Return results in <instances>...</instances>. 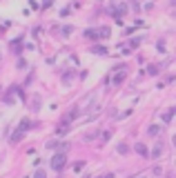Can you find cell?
Returning a JSON list of instances; mask_svg holds the SVG:
<instances>
[{
  "label": "cell",
  "instance_id": "obj_1",
  "mask_svg": "<svg viewBox=\"0 0 176 178\" xmlns=\"http://www.w3.org/2000/svg\"><path fill=\"white\" fill-rule=\"evenodd\" d=\"M65 160H67V156H65V151H58V154L52 158V169H56V171H60L63 167H65Z\"/></svg>",
  "mask_w": 176,
  "mask_h": 178
},
{
  "label": "cell",
  "instance_id": "obj_2",
  "mask_svg": "<svg viewBox=\"0 0 176 178\" xmlns=\"http://www.w3.org/2000/svg\"><path fill=\"white\" fill-rule=\"evenodd\" d=\"M109 34H112L109 27H100V29H98V38H109Z\"/></svg>",
  "mask_w": 176,
  "mask_h": 178
},
{
  "label": "cell",
  "instance_id": "obj_3",
  "mask_svg": "<svg viewBox=\"0 0 176 178\" xmlns=\"http://www.w3.org/2000/svg\"><path fill=\"white\" fill-rule=\"evenodd\" d=\"M85 38H89V40H96V38H98V31H96V29H87V31H85Z\"/></svg>",
  "mask_w": 176,
  "mask_h": 178
},
{
  "label": "cell",
  "instance_id": "obj_4",
  "mask_svg": "<svg viewBox=\"0 0 176 178\" xmlns=\"http://www.w3.org/2000/svg\"><path fill=\"white\" fill-rule=\"evenodd\" d=\"M136 151H138L140 156H147V147H145L143 143H136Z\"/></svg>",
  "mask_w": 176,
  "mask_h": 178
},
{
  "label": "cell",
  "instance_id": "obj_5",
  "mask_svg": "<svg viewBox=\"0 0 176 178\" xmlns=\"http://www.w3.org/2000/svg\"><path fill=\"white\" fill-rule=\"evenodd\" d=\"M91 51H94L96 56H105V54H107V49H105V47H94Z\"/></svg>",
  "mask_w": 176,
  "mask_h": 178
},
{
  "label": "cell",
  "instance_id": "obj_6",
  "mask_svg": "<svg viewBox=\"0 0 176 178\" xmlns=\"http://www.w3.org/2000/svg\"><path fill=\"white\" fill-rule=\"evenodd\" d=\"M161 154H163V145H156V147H154V151H152V156H154V158H158Z\"/></svg>",
  "mask_w": 176,
  "mask_h": 178
},
{
  "label": "cell",
  "instance_id": "obj_7",
  "mask_svg": "<svg viewBox=\"0 0 176 178\" xmlns=\"http://www.w3.org/2000/svg\"><path fill=\"white\" fill-rule=\"evenodd\" d=\"M149 134H152V136L161 134V127H158V125H156V127H149Z\"/></svg>",
  "mask_w": 176,
  "mask_h": 178
},
{
  "label": "cell",
  "instance_id": "obj_8",
  "mask_svg": "<svg viewBox=\"0 0 176 178\" xmlns=\"http://www.w3.org/2000/svg\"><path fill=\"white\" fill-rule=\"evenodd\" d=\"M123 78H125V73H118L116 78H114V85H120V83H123Z\"/></svg>",
  "mask_w": 176,
  "mask_h": 178
},
{
  "label": "cell",
  "instance_id": "obj_9",
  "mask_svg": "<svg viewBox=\"0 0 176 178\" xmlns=\"http://www.w3.org/2000/svg\"><path fill=\"white\" fill-rule=\"evenodd\" d=\"M60 31H63V34H65V36H69V34H71V31H74V27H69V24H67V27H63V29H60Z\"/></svg>",
  "mask_w": 176,
  "mask_h": 178
},
{
  "label": "cell",
  "instance_id": "obj_10",
  "mask_svg": "<svg viewBox=\"0 0 176 178\" xmlns=\"http://www.w3.org/2000/svg\"><path fill=\"white\" fill-rule=\"evenodd\" d=\"M118 151H120V154H127L129 147H127V145H118Z\"/></svg>",
  "mask_w": 176,
  "mask_h": 178
},
{
  "label": "cell",
  "instance_id": "obj_11",
  "mask_svg": "<svg viewBox=\"0 0 176 178\" xmlns=\"http://www.w3.org/2000/svg\"><path fill=\"white\" fill-rule=\"evenodd\" d=\"M34 178H47V174H45V171H42V169H38V171H36V174H34Z\"/></svg>",
  "mask_w": 176,
  "mask_h": 178
},
{
  "label": "cell",
  "instance_id": "obj_12",
  "mask_svg": "<svg viewBox=\"0 0 176 178\" xmlns=\"http://www.w3.org/2000/svg\"><path fill=\"white\" fill-rule=\"evenodd\" d=\"M100 178H114V174H105V176H100Z\"/></svg>",
  "mask_w": 176,
  "mask_h": 178
},
{
  "label": "cell",
  "instance_id": "obj_13",
  "mask_svg": "<svg viewBox=\"0 0 176 178\" xmlns=\"http://www.w3.org/2000/svg\"><path fill=\"white\" fill-rule=\"evenodd\" d=\"M174 147H176V136H174Z\"/></svg>",
  "mask_w": 176,
  "mask_h": 178
}]
</instances>
